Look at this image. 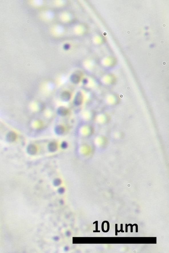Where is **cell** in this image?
I'll list each match as a JSON object with an SVG mask.
<instances>
[{
    "mask_svg": "<svg viewBox=\"0 0 169 253\" xmlns=\"http://www.w3.org/2000/svg\"><path fill=\"white\" fill-rule=\"evenodd\" d=\"M106 101L107 104L109 105L114 106L119 103L120 101V99L117 94L111 93L107 95Z\"/></svg>",
    "mask_w": 169,
    "mask_h": 253,
    "instance_id": "6da1fadb",
    "label": "cell"
},
{
    "mask_svg": "<svg viewBox=\"0 0 169 253\" xmlns=\"http://www.w3.org/2000/svg\"><path fill=\"white\" fill-rule=\"evenodd\" d=\"M103 82L107 86H110L114 85L116 82V79L114 76L108 75L104 78Z\"/></svg>",
    "mask_w": 169,
    "mask_h": 253,
    "instance_id": "7a4b0ae2",
    "label": "cell"
},
{
    "mask_svg": "<svg viewBox=\"0 0 169 253\" xmlns=\"http://www.w3.org/2000/svg\"><path fill=\"white\" fill-rule=\"evenodd\" d=\"M17 135L13 131H10L8 133L6 136V139L8 142H11L16 140Z\"/></svg>",
    "mask_w": 169,
    "mask_h": 253,
    "instance_id": "3957f363",
    "label": "cell"
},
{
    "mask_svg": "<svg viewBox=\"0 0 169 253\" xmlns=\"http://www.w3.org/2000/svg\"><path fill=\"white\" fill-rule=\"evenodd\" d=\"M27 153L30 155H34L37 151V149L35 146L33 144H30L27 148Z\"/></svg>",
    "mask_w": 169,
    "mask_h": 253,
    "instance_id": "277c9868",
    "label": "cell"
},
{
    "mask_svg": "<svg viewBox=\"0 0 169 253\" xmlns=\"http://www.w3.org/2000/svg\"><path fill=\"white\" fill-rule=\"evenodd\" d=\"M56 147V145L55 144V143L53 142L51 143L50 145H49V149H50L51 151H54L55 150V149H56L57 148Z\"/></svg>",
    "mask_w": 169,
    "mask_h": 253,
    "instance_id": "5b68a950",
    "label": "cell"
},
{
    "mask_svg": "<svg viewBox=\"0 0 169 253\" xmlns=\"http://www.w3.org/2000/svg\"><path fill=\"white\" fill-rule=\"evenodd\" d=\"M62 146L63 148H65L67 146V144L66 143L64 142L63 143L62 145Z\"/></svg>",
    "mask_w": 169,
    "mask_h": 253,
    "instance_id": "8992f818",
    "label": "cell"
}]
</instances>
